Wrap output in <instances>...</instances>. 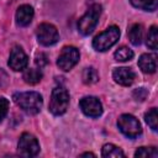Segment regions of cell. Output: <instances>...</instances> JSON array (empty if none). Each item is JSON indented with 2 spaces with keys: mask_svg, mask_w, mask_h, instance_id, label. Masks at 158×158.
I'll return each instance as SVG.
<instances>
[{
  "mask_svg": "<svg viewBox=\"0 0 158 158\" xmlns=\"http://www.w3.org/2000/svg\"><path fill=\"white\" fill-rule=\"evenodd\" d=\"M147 96H148V91L144 88H138V89H136L133 91V98L137 101H143V100H146Z\"/></svg>",
  "mask_w": 158,
  "mask_h": 158,
  "instance_id": "d4e9b609",
  "label": "cell"
},
{
  "mask_svg": "<svg viewBox=\"0 0 158 158\" xmlns=\"http://www.w3.org/2000/svg\"><path fill=\"white\" fill-rule=\"evenodd\" d=\"M79 58H80V53L77 47L65 46V47H63V49L60 51V53L58 56L57 65L63 72H69L79 62Z\"/></svg>",
  "mask_w": 158,
  "mask_h": 158,
  "instance_id": "8992f818",
  "label": "cell"
},
{
  "mask_svg": "<svg viewBox=\"0 0 158 158\" xmlns=\"http://www.w3.org/2000/svg\"><path fill=\"white\" fill-rule=\"evenodd\" d=\"M81 79H83V81H84L85 84H88V85L95 84V83L99 80V73H98V70H96L94 67H86V68L83 70Z\"/></svg>",
  "mask_w": 158,
  "mask_h": 158,
  "instance_id": "ac0fdd59",
  "label": "cell"
},
{
  "mask_svg": "<svg viewBox=\"0 0 158 158\" xmlns=\"http://www.w3.org/2000/svg\"><path fill=\"white\" fill-rule=\"evenodd\" d=\"M33 16H35L33 7L28 4H23V5H20L17 7L16 14H15V20H16L17 26L26 27L32 22Z\"/></svg>",
  "mask_w": 158,
  "mask_h": 158,
  "instance_id": "7c38bea8",
  "label": "cell"
},
{
  "mask_svg": "<svg viewBox=\"0 0 158 158\" xmlns=\"http://www.w3.org/2000/svg\"><path fill=\"white\" fill-rule=\"evenodd\" d=\"M138 67L139 69L146 74H153L157 69V59L154 54L144 53L138 59Z\"/></svg>",
  "mask_w": 158,
  "mask_h": 158,
  "instance_id": "4fadbf2b",
  "label": "cell"
},
{
  "mask_svg": "<svg viewBox=\"0 0 158 158\" xmlns=\"http://www.w3.org/2000/svg\"><path fill=\"white\" fill-rule=\"evenodd\" d=\"M101 156L104 158H123L125 153L120 147L112 143H106L101 148Z\"/></svg>",
  "mask_w": 158,
  "mask_h": 158,
  "instance_id": "5bb4252c",
  "label": "cell"
},
{
  "mask_svg": "<svg viewBox=\"0 0 158 158\" xmlns=\"http://www.w3.org/2000/svg\"><path fill=\"white\" fill-rule=\"evenodd\" d=\"M114 58L117 62H127V60H131L133 58V51L130 49L126 46H122V47H120V48H117L115 51Z\"/></svg>",
  "mask_w": 158,
  "mask_h": 158,
  "instance_id": "d6986e66",
  "label": "cell"
},
{
  "mask_svg": "<svg viewBox=\"0 0 158 158\" xmlns=\"http://www.w3.org/2000/svg\"><path fill=\"white\" fill-rule=\"evenodd\" d=\"M12 99L16 102V105L28 115H37L43 105L42 95L37 91L15 93Z\"/></svg>",
  "mask_w": 158,
  "mask_h": 158,
  "instance_id": "6da1fadb",
  "label": "cell"
},
{
  "mask_svg": "<svg viewBox=\"0 0 158 158\" xmlns=\"http://www.w3.org/2000/svg\"><path fill=\"white\" fill-rule=\"evenodd\" d=\"M7 64H9L10 69H12L15 72L25 70L28 64V57L20 46H15L10 52Z\"/></svg>",
  "mask_w": 158,
  "mask_h": 158,
  "instance_id": "30bf717a",
  "label": "cell"
},
{
  "mask_svg": "<svg viewBox=\"0 0 158 158\" xmlns=\"http://www.w3.org/2000/svg\"><path fill=\"white\" fill-rule=\"evenodd\" d=\"M79 107L84 115L89 117H99L102 115V104L96 96H84L79 101Z\"/></svg>",
  "mask_w": 158,
  "mask_h": 158,
  "instance_id": "9c48e42d",
  "label": "cell"
},
{
  "mask_svg": "<svg viewBox=\"0 0 158 158\" xmlns=\"http://www.w3.org/2000/svg\"><path fill=\"white\" fill-rule=\"evenodd\" d=\"M144 121L147 122V125L153 130L157 131L158 128V112L156 107H152L151 110H148L144 115Z\"/></svg>",
  "mask_w": 158,
  "mask_h": 158,
  "instance_id": "44dd1931",
  "label": "cell"
},
{
  "mask_svg": "<svg viewBox=\"0 0 158 158\" xmlns=\"http://www.w3.org/2000/svg\"><path fill=\"white\" fill-rule=\"evenodd\" d=\"M36 36H37L38 43L46 47L57 43L59 40V33L57 27L48 22H43L38 25V27L36 28Z\"/></svg>",
  "mask_w": 158,
  "mask_h": 158,
  "instance_id": "52a82bcc",
  "label": "cell"
},
{
  "mask_svg": "<svg viewBox=\"0 0 158 158\" xmlns=\"http://www.w3.org/2000/svg\"><path fill=\"white\" fill-rule=\"evenodd\" d=\"M42 77H43L42 72L40 69H36V68H28L22 74V78L25 80V83H27L30 85H35V84L40 83Z\"/></svg>",
  "mask_w": 158,
  "mask_h": 158,
  "instance_id": "2e32d148",
  "label": "cell"
},
{
  "mask_svg": "<svg viewBox=\"0 0 158 158\" xmlns=\"http://www.w3.org/2000/svg\"><path fill=\"white\" fill-rule=\"evenodd\" d=\"M146 44L149 49H153V51H156L158 48V30H157V26H152L149 28L148 35H147Z\"/></svg>",
  "mask_w": 158,
  "mask_h": 158,
  "instance_id": "ffe728a7",
  "label": "cell"
},
{
  "mask_svg": "<svg viewBox=\"0 0 158 158\" xmlns=\"http://www.w3.org/2000/svg\"><path fill=\"white\" fill-rule=\"evenodd\" d=\"M35 63H36V65L41 69V68H43V67H46V65L48 64V58H47V56H46L44 53L40 52V53H37L36 57H35Z\"/></svg>",
  "mask_w": 158,
  "mask_h": 158,
  "instance_id": "cb8c5ba5",
  "label": "cell"
},
{
  "mask_svg": "<svg viewBox=\"0 0 158 158\" xmlns=\"http://www.w3.org/2000/svg\"><path fill=\"white\" fill-rule=\"evenodd\" d=\"M120 38V30L117 26H110L105 31L100 32L93 40V48L98 52H105L110 49Z\"/></svg>",
  "mask_w": 158,
  "mask_h": 158,
  "instance_id": "277c9868",
  "label": "cell"
},
{
  "mask_svg": "<svg viewBox=\"0 0 158 158\" xmlns=\"http://www.w3.org/2000/svg\"><path fill=\"white\" fill-rule=\"evenodd\" d=\"M7 84H9V75L4 69L0 68V90L6 88Z\"/></svg>",
  "mask_w": 158,
  "mask_h": 158,
  "instance_id": "484cf974",
  "label": "cell"
},
{
  "mask_svg": "<svg viewBox=\"0 0 158 158\" xmlns=\"http://www.w3.org/2000/svg\"><path fill=\"white\" fill-rule=\"evenodd\" d=\"M68 106H69V93H68V90L62 85L56 86L52 90V94H51L48 110L53 115L60 116V115L65 114Z\"/></svg>",
  "mask_w": 158,
  "mask_h": 158,
  "instance_id": "3957f363",
  "label": "cell"
},
{
  "mask_svg": "<svg viewBox=\"0 0 158 158\" xmlns=\"http://www.w3.org/2000/svg\"><path fill=\"white\" fill-rule=\"evenodd\" d=\"M112 78L117 84H120L122 86H130L135 81L136 74L131 68L118 67L112 70Z\"/></svg>",
  "mask_w": 158,
  "mask_h": 158,
  "instance_id": "8fae6325",
  "label": "cell"
},
{
  "mask_svg": "<svg viewBox=\"0 0 158 158\" xmlns=\"http://www.w3.org/2000/svg\"><path fill=\"white\" fill-rule=\"evenodd\" d=\"M135 157H137V158H157L158 151L156 147H139L135 152Z\"/></svg>",
  "mask_w": 158,
  "mask_h": 158,
  "instance_id": "7402d4cb",
  "label": "cell"
},
{
  "mask_svg": "<svg viewBox=\"0 0 158 158\" xmlns=\"http://www.w3.org/2000/svg\"><path fill=\"white\" fill-rule=\"evenodd\" d=\"M128 38L133 46H139L143 38V26L141 23H135L128 30Z\"/></svg>",
  "mask_w": 158,
  "mask_h": 158,
  "instance_id": "9a60e30c",
  "label": "cell"
},
{
  "mask_svg": "<svg viewBox=\"0 0 158 158\" xmlns=\"http://www.w3.org/2000/svg\"><path fill=\"white\" fill-rule=\"evenodd\" d=\"M117 127L126 137H128L131 139L137 138L142 133V126H141L138 118L130 114H122L118 116Z\"/></svg>",
  "mask_w": 158,
  "mask_h": 158,
  "instance_id": "5b68a950",
  "label": "cell"
},
{
  "mask_svg": "<svg viewBox=\"0 0 158 158\" xmlns=\"http://www.w3.org/2000/svg\"><path fill=\"white\" fill-rule=\"evenodd\" d=\"M9 106H10V102L6 98H0V122L6 117L7 112H9Z\"/></svg>",
  "mask_w": 158,
  "mask_h": 158,
  "instance_id": "603a6c76",
  "label": "cell"
},
{
  "mask_svg": "<svg viewBox=\"0 0 158 158\" xmlns=\"http://www.w3.org/2000/svg\"><path fill=\"white\" fill-rule=\"evenodd\" d=\"M17 151L23 157H35L40 152V142L33 135L25 132L19 138Z\"/></svg>",
  "mask_w": 158,
  "mask_h": 158,
  "instance_id": "ba28073f",
  "label": "cell"
},
{
  "mask_svg": "<svg viewBox=\"0 0 158 158\" xmlns=\"http://www.w3.org/2000/svg\"><path fill=\"white\" fill-rule=\"evenodd\" d=\"M100 15H101V5L93 4L78 21L79 33H81L83 36H89L95 30V27L99 22Z\"/></svg>",
  "mask_w": 158,
  "mask_h": 158,
  "instance_id": "7a4b0ae2",
  "label": "cell"
},
{
  "mask_svg": "<svg viewBox=\"0 0 158 158\" xmlns=\"http://www.w3.org/2000/svg\"><path fill=\"white\" fill-rule=\"evenodd\" d=\"M80 157H95V154L91 152H85V153H81Z\"/></svg>",
  "mask_w": 158,
  "mask_h": 158,
  "instance_id": "4316f807",
  "label": "cell"
},
{
  "mask_svg": "<svg viewBox=\"0 0 158 158\" xmlns=\"http://www.w3.org/2000/svg\"><path fill=\"white\" fill-rule=\"evenodd\" d=\"M132 6L144 10V11H154L158 7V0H130Z\"/></svg>",
  "mask_w": 158,
  "mask_h": 158,
  "instance_id": "e0dca14e",
  "label": "cell"
}]
</instances>
